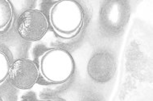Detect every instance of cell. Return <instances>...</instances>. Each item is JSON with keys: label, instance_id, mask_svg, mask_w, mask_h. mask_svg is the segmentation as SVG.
<instances>
[{"label": "cell", "instance_id": "6da1fadb", "mask_svg": "<svg viewBox=\"0 0 153 101\" xmlns=\"http://www.w3.org/2000/svg\"><path fill=\"white\" fill-rule=\"evenodd\" d=\"M48 23L61 38L69 40L78 35L84 24V11L76 1H57L49 9Z\"/></svg>", "mask_w": 153, "mask_h": 101}, {"label": "cell", "instance_id": "7a4b0ae2", "mask_svg": "<svg viewBox=\"0 0 153 101\" xmlns=\"http://www.w3.org/2000/svg\"><path fill=\"white\" fill-rule=\"evenodd\" d=\"M39 72L47 82L65 83L74 74V58L65 49L50 48L39 58Z\"/></svg>", "mask_w": 153, "mask_h": 101}, {"label": "cell", "instance_id": "3957f363", "mask_svg": "<svg viewBox=\"0 0 153 101\" xmlns=\"http://www.w3.org/2000/svg\"><path fill=\"white\" fill-rule=\"evenodd\" d=\"M48 19L39 10H27L19 16L17 31L22 39L29 42L42 40L48 30Z\"/></svg>", "mask_w": 153, "mask_h": 101}, {"label": "cell", "instance_id": "277c9868", "mask_svg": "<svg viewBox=\"0 0 153 101\" xmlns=\"http://www.w3.org/2000/svg\"><path fill=\"white\" fill-rule=\"evenodd\" d=\"M39 67L28 59H19L11 64L8 78L14 88L27 90L36 84L39 79Z\"/></svg>", "mask_w": 153, "mask_h": 101}, {"label": "cell", "instance_id": "5b68a950", "mask_svg": "<svg viewBox=\"0 0 153 101\" xmlns=\"http://www.w3.org/2000/svg\"><path fill=\"white\" fill-rule=\"evenodd\" d=\"M130 17V6L125 1H107L101 7V21L107 27L118 30L127 23Z\"/></svg>", "mask_w": 153, "mask_h": 101}, {"label": "cell", "instance_id": "8992f818", "mask_svg": "<svg viewBox=\"0 0 153 101\" xmlns=\"http://www.w3.org/2000/svg\"><path fill=\"white\" fill-rule=\"evenodd\" d=\"M116 67L113 58L106 52H98L90 58L87 65L88 74L98 83L108 82L113 78Z\"/></svg>", "mask_w": 153, "mask_h": 101}, {"label": "cell", "instance_id": "52a82bcc", "mask_svg": "<svg viewBox=\"0 0 153 101\" xmlns=\"http://www.w3.org/2000/svg\"><path fill=\"white\" fill-rule=\"evenodd\" d=\"M13 7L8 0H0V33L5 31L13 19Z\"/></svg>", "mask_w": 153, "mask_h": 101}, {"label": "cell", "instance_id": "ba28073f", "mask_svg": "<svg viewBox=\"0 0 153 101\" xmlns=\"http://www.w3.org/2000/svg\"><path fill=\"white\" fill-rule=\"evenodd\" d=\"M10 60L4 52L0 50V83L3 82L8 77L10 70Z\"/></svg>", "mask_w": 153, "mask_h": 101}, {"label": "cell", "instance_id": "9c48e42d", "mask_svg": "<svg viewBox=\"0 0 153 101\" xmlns=\"http://www.w3.org/2000/svg\"><path fill=\"white\" fill-rule=\"evenodd\" d=\"M40 101H52V100H40Z\"/></svg>", "mask_w": 153, "mask_h": 101}]
</instances>
